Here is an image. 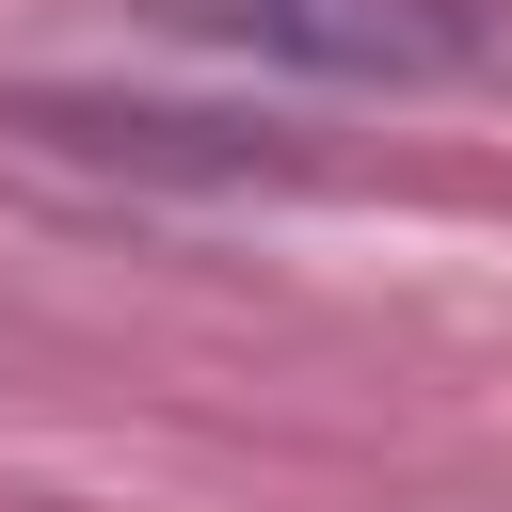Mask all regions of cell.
I'll list each match as a JSON object with an SVG mask.
<instances>
[{
  "label": "cell",
  "instance_id": "obj_1",
  "mask_svg": "<svg viewBox=\"0 0 512 512\" xmlns=\"http://www.w3.org/2000/svg\"><path fill=\"white\" fill-rule=\"evenodd\" d=\"M144 16L192 32V48L288 64V80H352V96H432V80H480L496 64V16L480 0H144Z\"/></svg>",
  "mask_w": 512,
  "mask_h": 512
}]
</instances>
